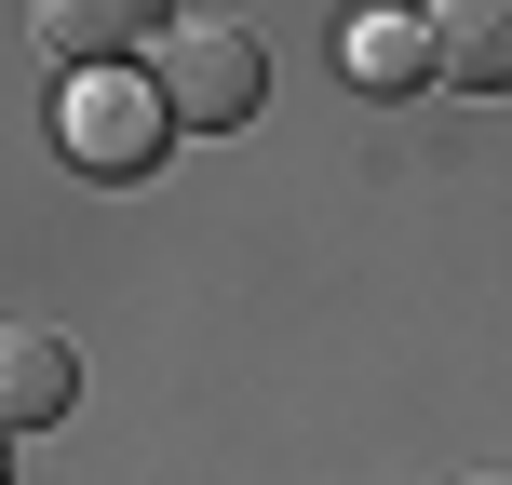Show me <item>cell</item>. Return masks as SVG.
<instances>
[{"mask_svg":"<svg viewBox=\"0 0 512 485\" xmlns=\"http://www.w3.org/2000/svg\"><path fill=\"white\" fill-rule=\"evenodd\" d=\"M149 95H162V135H230V122H256V95H270V54H256V27H176L162 68H149Z\"/></svg>","mask_w":512,"mask_h":485,"instance_id":"cell-1","label":"cell"},{"mask_svg":"<svg viewBox=\"0 0 512 485\" xmlns=\"http://www.w3.org/2000/svg\"><path fill=\"white\" fill-rule=\"evenodd\" d=\"M54 135H68L81 176H149V162H162V95H149V81H122V68H95V81H68Z\"/></svg>","mask_w":512,"mask_h":485,"instance_id":"cell-2","label":"cell"},{"mask_svg":"<svg viewBox=\"0 0 512 485\" xmlns=\"http://www.w3.org/2000/svg\"><path fill=\"white\" fill-rule=\"evenodd\" d=\"M418 54H432L445 95H499L512 81V0H432L418 14Z\"/></svg>","mask_w":512,"mask_h":485,"instance_id":"cell-3","label":"cell"},{"mask_svg":"<svg viewBox=\"0 0 512 485\" xmlns=\"http://www.w3.org/2000/svg\"><path fill=\"white\" fill-rule=\"evenodd\" d=\"M149 27H162V0H27V41L54 68H122Z\"/></svg>","mask_w":512,"mask_h":485,"instance_id":"cell-4","label":"cell"},{"mask_svg":"<svg viewBox=\"0 0 512 485\" xmlns=\"http://www.w3.org/2000/svg\"><path fill=\"white\" fill-rule=\"evenodd\" d=\"M81 405V351L54 324H0V432H41Z\"/></svg>","mask_w":512,"mask_h":485,"instance_id":"cell-5","label":"cell"},{"mask_svg":"<svg viewBox=\"0 0 512 485\" xmlns=\"http://www.w3.org/2000/svg\"><path fill=\"white\" fill-rule=\"evenodd\" d=\"M351 81H364V95H418V81H432L418 14H351Z\"/></svg>","mask_w":512,"mask_h":485,"instance_id":"cell-6","label":"cell"},{"mask_svg":"<svg viewBox=\"0 0 512 485\" xmlns=\"http://www.w3.org/2000/svg\"><path fill=\"white\" fill-rule=\"evenodd\" d=\"M0 445H14V432H0ZM0 485H14V459H0Z\"/></svg>","mask_w":512,"mask_h":485,"instance_id":"cell-7","label":"cell"},{"mask_svg":"<svg viewBox=\"0 0 512 485\" xmlns=\"http://www.w3.org/2000/svg\"><path fill=\"white\" fill-rule=\"evenodd\" d=\"M472 485H499V472H472Z\"/></svg>","mask_w":512,"mask_h":485,"instance_id":"cell-8","label":"cell"}]
</instances>
